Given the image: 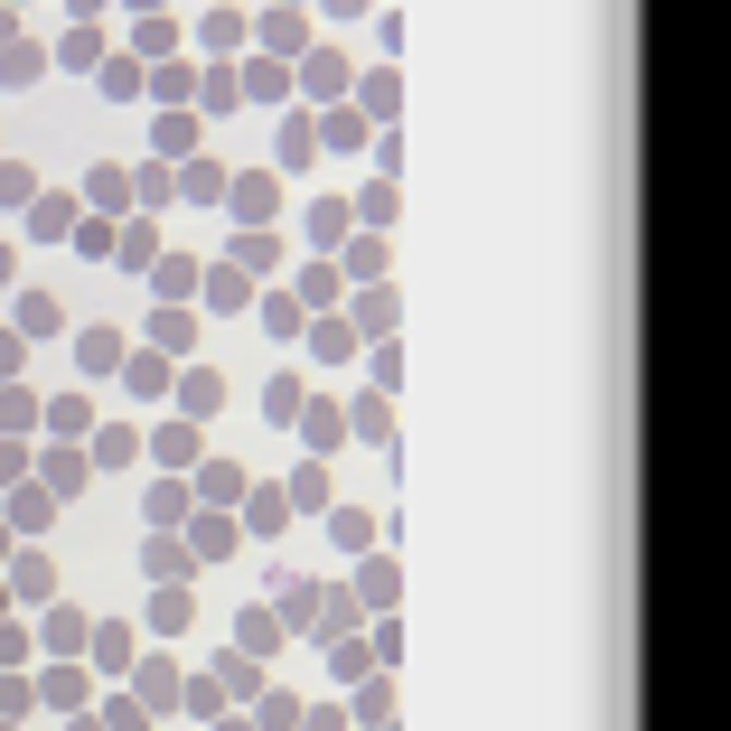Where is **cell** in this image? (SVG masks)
Here are the masks:
<instances>
[{"label":"cell","mask_w":731,"mask_h":731,"mask_svg":"<svg viewBox=\"0 0 731 731\" xmlns=\"http://www.w3.org/2000/svg\"><path fill=\"white\" fill-rule=\"evenodd\" d=\"M226 197H235V226H272V216H282V179H272V169H244V179H226Z\"/></svg>","instance_id":"6da1fadb"},{"label":"cell","mask_w":731,"mask_h":731,"mask_svg":"<svg viewBox=\"0 0 731 731\" xmlns=\"http://www.w3.org/2000/svg\"><path fill=\"white\" fill-rule=\"evenodd\" d=\"M150 460H160V470H197V460H207L197 423H160V431H150Z\"/></svg>","instance_id":"7a4b0ae2"},{"label":"cell","mask_w":731,"mask_h":731,"mask_svg":"<svg viewBox=\"0 0 731 731\" xmlns=\"http://www.w3.org/2000/svg\"><path fill=\"white\" fill-rule=\"evenodd\" d=\"M122 329H75V366H85V376H122Z\"/></svg>","instance_id":"3957f363"},{"label":"cell","mask_w":731,"mask_h":731,"mask_svg":"<svg viewBox=\"0 0 731 731\" xmlns=\"http://www.w3.org/2000/svg\"><path fill=\"white\" fill-rule=\"evenodd\" d=\"M197 282H207V263H188V254H160V263H150V291H160V301H169V309L188 301V291H197Z\"/></svg>","instance_id":"277c9868"},{"label":"cell","mask_w":731,"mask_h":731,"mask_svg":"<svg viewBox=\"0 0 731 731\" xmlns=\"http://www.w3.org/2000/svg\"><path fill=\"white\" fill-rule=\"evenodd\" d=\"M291 423H301V441H309V450H338V441H348V413H338L329 394H319V403H301Z\"/></svg>","instance_id":"5b68a950"},{"label":"cell","mask_w":731,"mask_h":731,"mask_svg":"<svg viewBox=\"0 0 731 731\" xmlns=\"http://www.w3.org/2000/svg\"><path fill=\"white\" fill-rule=\"evenodd\" d=\"M142 516L160 525V535H169V525H188V516H197V497H188V478H160V488L142 497Z\"/></svg>","instance_id":"8992f818"},{"label":"cell","mask_w":731,"mask_h":731,"mask_svg":"<svg viewBox=\"0 0 731 731\" xmlns=\"http://www.w3.org/2000/svg\"><path fill=\"white\" fill-rule=\"evenodd\" d=\"M226 544H235V516H226V507H197V516H188V563L226 553Z\"/></svg>","instance_id":"52a82bcc"},{"label":"cell","mask_w":731,"mask_h":731,"mask_svg":"<svg viewBox=\"0 0 731 731\" xmlns=\"http://www.w3.org/2000/svg\"><path fill=\"white\" fill-rule=\"evenodd\" d=\"M142 85H150V95L169 103V113H179V95H197V66H188V57H160V66H150Z\"/></svg>","instance_id":"ba28073f"},{"label":"cell","mask_w":731,"mask_h":731,"mask_svg":"<svg viewBox=\"0 0 731 731\" xmlns=\"http://www.w3.org/2000/svg\"><path fill=\"white\" fill-rule=\"evenodd\" d=\"M207 301L216 309H244V301H254V272H244V263H207Z\"/></svg>","instance_id":"9c48e42d"},{"label":"cell","mask_w":731,"mask_h":731,"mask_svg":"<svg viewBox=\"0 0 731 731\" xmlns=\"http://www.w3.org/2000/svg\"><path fill=\"white\" fill-rule=\"evenodd\" d=\"M10 525H20V535H48V525H57V497L48 488H10Z\"/></svg>","instance_id":"30bf717a"},{"label":"cell","mask_w":731,"mask_h":731,"mask_svg":"<svg viewBox=\"0 0 731 731\" xmlns=\"http://www.w3.org/2000/svg\"><path fill=\"white\" fill-rule=\"evenodd\" d=\"M48 66H75V75H95V66H103V28H85V20H75V28H66V48H57Z\"/></svg>","instance_id":"8fae6325"},{"label":"cell","mask_w":731,"mask_h":731,"mask_svg":"<svg viewBox=\"0 0 731 731\" xmlns=\"http://www.w3.org/2000/svg\"><path fill=\"white\" fill-rule=\"evenodd\" d=\"M188 338H197V319H188V301H179V309H169V301H160V319H150V348H160V356H188Z\"/></svg>","instance_id":"7c38bea8"},{"label":"cell","mask_w":731,"mask_h":731,"mask_svg":"<svg viewBox=\"0 0 731 731\" xmlns=\"http://www.w3.org/2000/svg\"><path fill=\"white\" fill-rule=\"evenodd\" d=\"M38 75H48V48H38V38L0 48V85H38Z\"/></svg>","instance_id":"4fadbf2b"},{"label":"cell","mask_w":731,"mask_h":731,"mask_svg":"<svg viewBox=\"0 0 731 731\" xmlns=\"http://www.w3.org/2000/svg\"><path fill=\"white\" fill-rule=\"evenodd\" d=\"M150 142H160V160H188V150H197V113H160Z\"/></svg>","instance_id":"5bb4252c"},{"label":"cell","mask_w":731,"mask_h":731,"mask_svg":"<svg viewBox=\"0 0 731 731\" xmlns=\"http://www.w3.org/2000/svg\"><path fill=\"white\" fill-rule=\"evenodd\" d=\"M10 590H20V600H48V590H57V563H48V553H20V563H10Z\"/></svg>","instance_id":"9a60e30c"},{"label":"cell","mask_w":731,"mask_h":731,"mask_svg":"<svg viewBox=\"0 0 731 731\" xmlns=\"http://www.w3.org/2000/svg\"><path fill=\"white\" fill-rule=\"evenodd\" d=\"M197 488H207L216 507H235V497H244V470H235V460H197Z\"/></svg>","instance_id":"2e32d148"},{"label":"cell","mask_w":731,"mask_h":731,"mask_svg":"<svg viewBox=\"0 0 731 731\" xmlns=\"http://www.w3.org/2000/svg\"><path fill=\"white\" fill-rule=\"evenodd\" d=\"M244 525H254V535H282V525H291V497H282V488H254V507H244Z\"/></svg>","instance_id":"e0dca14e"},{"label":"cell","mask_w":731,"mask_h":731,"mask_svg":"<svg viewBox=\"0 0 731 731\" xmlns=\"http://www.w3.org/2000/svg\"><path fill=\"white\" fill-rule=\"evenodd\" d=\"M226 263H244V272H272V263H282V244L263 235V226H244V235H235V254H226Z\"/></svg>","instance_id":"ac0fdd59"},{"label":"cell","mask_w":731,"mask_h":731,"mask_svg":"<svg viewBox=\"0 0 731 731\" xmlns=\"http://www.w3.org/2000/svg\"><path fill=\"white\" fill-rule=\"evenodd\" d=\"M282 619H291V629H309V619H319V590H309V572H282Z\"/></svg>","instance_id":"d6986e66"},{"label":"cell","mask_w":731,"mask_h":731,"mask_svg":"<svg viewBox=\"0 0 731 731\" xmlns=\"http://www.w3.org/2000/svg\"><path fill=\"white\" fill-rule=\"evenodd\" d=\"M28 235H75V207L66 197H28Z\"/></svg>","instance_id":"ffe728a7"},{"label":"cell","mask_w":731,"mask_h":731,"mask_svg":"<svg viewBox=\"0 0 731 731\" xmlns=\"http://www.w3.org/2000/svg\"><path fill=\"white\" fill-rule=\"evenodd\" d=\"M122 385H132V394H160L169 385V356L150 348V356H122Z\"/></svg>","instance_id":"44dd1931"},{"label":"cell","mask_w":731,"mask_h":731,"mask_svg":"<svg viewBox=\"0 0 731 731\" xmlns=\"http://www.w3.org/2000/svg\"><path fill=\"white\" fill-rule=\"evenodd\" d=\"M48 329H66V309H57L48 291H28L20 301V338H48Z\"/></svg>","instance_id":"7402d4cb"},{"label":"cell","mask_w":731,"mask_h":731,"mask_svg":"<svg viewBox=\"0 0 731 731\" xmlns=\"http://www.w3.org/2000/svg\"><path fill=\"white\" fill-rule=\"evenodd\" d=\"M142 572H150V582H188V553H179V544H169V535H150Z\"/></svg>","instance_id":"603a6c76"},{"label":"cell","mask_w":731,"mask_h":731,"mask_svg":"<svg viewBox=\"0 0 731 731\" xmlns=\"http://www.w3.org/2000/svg\"><path fill=\"white\" fill-rule=\"evenodd\" d=\"M309 244H319V254L348 244V207H338V197H329V207H309Z\"/></svg>","instance_id":"cb8c5ba5"},{"label":"cell","mask_w":731,"mask_h":731,"mask_svg":"<svg viewBox=\"0 0 731 731\" xmlns=\"http://www.w3.org/2000/svg\"><path fill=\"white\" fill-rule=\"evenodd\" d=\"M309 150H319V122H309V113H291V122H282V169H301Z\"/></svg>","instance_id":"d4e9b609"},{"label":"cell","mask_w":731,"mask_h":731,"mask_svg":"<svg viewBox=\"0 0 731 731\" xmlns=\"http://www.w3.org/2000/svg\"><path fill=\"white\" fill-rule=\"evenodd\" d=\"M28 423H38V394H20V385H0V431H10V441H20Z\"/></svg>","instance_id":"484cf974"},{"label":"cell","mask_w":731,"mask_h":731,"mask_svg":"<svg viewBox=\"0 0 731 731\" xmlns=\"http://www.w3.org/2000/svg\"><path fill=\"white\" fill-rule=\"evenodd\" d=\"M301 38H309V28H301V10H272V20H263V48H272V57H291Z\"/></svg>","instance_id":"4316f807"},{"label":"cell","mask_w":731,"mask_h":731,"mask_svg":"<svg viewBox=\"0 0 731 731\" xmlns=\"http://www.w3.org/2000/svg\"><path fill=\"white\" fill-rule=\"evenodd\" d=\"M301 85H309V95H338V85H348V57H329V48H319V57L301 66Z\"/></svg>","instance_id":"83f0119b"},{"label":"cell","mask_w":731,"mask_h":731,"mask_svg":"<svg viewBox=\"0 0 731 731\" xmlns=\"http://www.w3.org/2000/svg\"><path fill=\"white\" fill-rule=\"evenodd\" d=\"M235 85H244V95H254V103H282V95H291V75H282V66H244Z\"/></svg>","instance_id":"f1b7e54d"},{"label":"cell","mask_w":731,"mask_h":731,"mask_svg":"<svg viewBox=\"0 0 731 731\" xmlns=\"http://www.w3.org/2000/svg\"><path fill=\"white\" fill-rule=\"evenodd\" d=\"M235 637H244V657H263V647L282 637V619H272V610H244V619H235Z\"/></svg>","instance_id":"f546056e"},{"label":"cell","mask_w":731,"mask_h":731,"mask_svg":"<svg viewBox=\"0 0 731 731\" xmlns=\"http://www.w3.org/2000/svg\"><path fill=\"white\" fill-rule=\"evenodd\" d=\"M95 85H103V95H142V66H132V57H103Z\"/></svg>","instance_id":"4dcf8cb0"},{"label":"cell","mask_w":731,"mask_h":731,"mask_svg":"<svg viewBox=\"0 0 731 731\" xmlns=\"http://www.w3.org/2000/svg\"><path fill=\"white\" fill-rule=\"evenodd\" d=\"M150 619H160V629H188V582H160V600H150Z\"/></svg>","instance_id":"1f68e13d"},{"label":"cell","mask_w":731,"mask_h":731,"mask_svg":"<svg viewBox=\"0 0 731 731\" xmlns=\"http://www.w3.org/2000/svg\"><path fill=\"white\" fill-rule=\"evenodd\" d=\"M48 423H57V431H66V441H75V431L95 423V403H85V394H57V403H48Z\"/></svg>","instance_id":"d6a6232c"},{"label":"cell","mask_w":731,"mask_h":731,"mask_svg":"<svg viewBox=\"0 0 731 731\" xmlns=\"http://www.w3.org/2000/svg\"><path fill=\"white\" fill-rule=\"evenodd\" d=\"M85 197H95V207H103V216H113V207H122V197H132V179H122V169H95V179H85Z\"/></svg>","instance_id":"836d02e7"},{"label":"cell","mask_w":731,"mask_h":731,"mask_svg":"<svg viewBox=\"0 0 731 731\" xmlns=\"http://www.w3.org/2000/svg\"><path fill=\"white\" fill-rule=\"evenodd\" d=\"M348 348H356V329H338V319H319V329H309V356H329V366H338Z\"/></svg>","instance_id":"e575fe53"},{"label":"cell","mask_w":731,"mask_h":731,"mask_svg":"<svg viewBox=\"0 0 731 731\" xmlns=\"http://www.w3.org/2000/svg\"><path fill=\"white\" fill-rule=\"evenodd\" d=\"M197 95H207V103H216V113H226V103H235V95H244V85H235V66H207V75H197Z\"/></svg>","instance_id":"d590c367"},{"label":"cell","mask_w":731,"mask_h":731,"mask_svg":"<svg viewBox=\"0 0 731 731\" xmlns=\"http://www.w3.org/2000/svg\"><path fill=\"white\" fill-rule=\"evenodd\" d=\"M207 48H244V10H207Z\"/></svg>","instance_id":"8d00e7d4"},{"label":"cell","mask_w":731,"mask_h":731,"mask_svg":"<svg viewBox=\"0 0 731 731\" xmlns=\"http://www.w3.org/2000/svg\"><path fill=\"white\" fill-rule=\"evenodd\" d=\"M95 657L103 666H132V629H122V619H113V629H95Z\"/></svg>","instance_id":"74e56055"},{"label":"cell","mask_w":731,"mask_h":731,"mask_svg":"<svg viewBox=\"0 0 731 731\" xmlns=\"http://www.w3.org/2000/svg\"><path fill=\"white\" fill-rule=\"evenodd\" d=\"M348 272H356V282H376V272H385V244H376V235L348 244Z\"/></svg>","instance_id":"f35d334b"},{"label":"cell","mask_w":731,"mask_h":731,"mask_svg":"<svg viewBox=\"0 0 731 731\" xmlns=\"http://www.w3.org/2000/svg\"><path fill=\"white\" fill-rule=\"evenodd\" d=\"M132 450H142V431H103V441H95V460H103V470H122Z\"/></svg>","instance_id":"ab89813d"},{"label":"cell","mask_w":731,"mask_h":731,"mask_svg":"<svg viewBox=\"0 0 731 731\" xmlns=\"http://www.w3.org/2000/svg\"><path fill=\"white\" fill-rule=\"evenodd\" d=\"M282 497H291V516H301V507H319V497H329V478H319V470H301Z\"/></svg>","instance_id":"60d3db41"},{"label":"cell","mask_w":731,"mask_h":731,"mask_svg":"<svg viewBox=\"0 0 731 731\" xmlns=\"http://www.w3.org/2000/svg\"><path fill=\"white\" fill-rule=\"evenodd\" d=\"M122 263H142V272H150V263H160V235H150V226H132V235H122Z\"/></svg>","instance_id":"b9f144b4"},{"label":"cell","mask_w":731,"mask_h":731,"mask_svg":"<svg viewBox=\"0 0 731 731\" xmlns=\"http://www.w3.org/2000/svg\"><path fill=\"white\" fill-rule=\"evenodd\" d=\"M20 356H28V338H20V329H0V385L20 376Z\"/></svg>","instance_id":"7bdbcfd3"},{"label":"cell","mask_w":731,"mask_h":731,"mask_svg":"<svg viewBox=\"0 0 731 731\" xmlns=\"http://www.w3.org/2000/svg\"><path fill=\"white\" fill-rule=\"evenodd\" d=\"M20 657H28V637L10 629V619H0V666H20Z\"/></svg>","instance_id":"ee69618b"},{"label":"cell","mask_w":731,"mask_h":731,"mask_svg":"<svg viewBox=\"0 0 731 731\" xmlns=\"http://www.w3.org/2000/svg\"><path fill=\"white\" fill-rule=\"evenodd\" d=\"M75 20H85V28H95V20H103V0H75Z\"/></svg>","instance_id":"f6af8a7d"},{"label":"cell","mask_w":731,"mask_h":731,"mask_svg":"<svg viewBox=\"0 0 731 731\" xmlns=\"http://www.w3.org/2000/svg\"><path fill=\"white\" fill-rule=\"evenodd\" d=\"M348 10H366V0H329V20H348Z\"/></svg>","instance_id":"bcb514c9"},{"label":"cell","mask_w":731,"mask_h":731,"mask_svg":"<svg viewBox=\"0 0 731 731\" xmlns=\"http://www.w3.org/2000/svg\"><path fill=\"white\" fill-rule=\"evenodd\" d=\"M132 10H160V0H132Z\"/></svg>","instance_id":"7dc6e473"},{"label":"cell","mask_w":731,"mask_h":731,"mask_svg":"<svg viewBox=\"0 0 731 731\" xmlns=\"http://www.w3.org/2000/svg\"><path fill=\"white\" fill-rule=\"evenodd\" d=\"M282 10H291V0H282Z\"/></svg>","instance_id":"c3c4849f"}]
</instances>
